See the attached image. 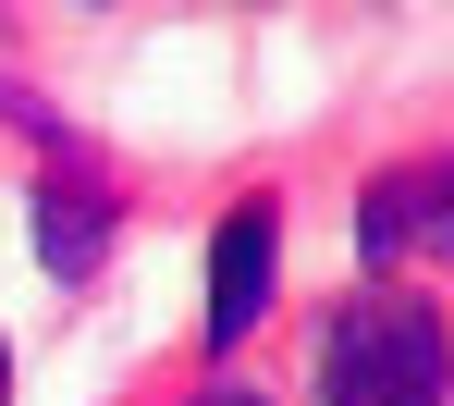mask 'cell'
I'll use <instances>...</instances> for the list:
<instances>
[{
	"label": "cell",
	"instance_id": "1",
	"mask_svg": "<svg viewBox=\"0 0 454 406\" xmlns=\"http://www.w3.org/2000/svg\"><path fill=\"white\" fill-rule=\"evenodd\" d=\"M454 394V332L418 296H369L319 345V406H442Z\"/></svg>",
	"mask_w": 454,
	"mask_h": 406
},
{
	"label": "cell",
	"instance_id": "2",
	"mask_svg": "<svg viewBox=\"0 0 454 406\" xmlns=\"http://www.w3.org/2000/svg\"><path fill=\"white\" fill-rule=\"evenodd\" d=\"M270 271H283V210H270V197H233L222 246H209V345H222V357L270 321Z\"/></svg>",
	"mask_w": 454,
	"mask_h": 406
},
{
	"label": "cell",
	"instance_id": "3",
	"mask_svg": "<svg viewBox=\"0 0 454 406\" xmlns=\"http://www.w3.org/2000/svg\"><path fill=\"white\" fill-rule=\"evenodd\" d=\"M356 246H369V259H442L454 246V161L380 172L369 197H356Z\"/></svg>",
	"mask_w": 454,
	"mask_h": 406
},
{
	"label": "cell",
	"instance_id": "4",
	"mask_svg": "<svg viewBox=\"0 0 454 406\" xmlns=\"http://www.w3.org/2000/svg\"><path fill=\"white\" fill-rule=\"evenodd\" d=\"M98 246H111V210L74 197V185H50V197H37V259L74 283V271H98Z\"/></svg>",
	"mask_w": 454,
	"mask_h": 406
},
{
	"label": "cell",
	"instance_id": "5",
	"mask_svg": "<svg viewBox=\"0 0 454 406\" xmlns=\"http://www.w3.org/2000/svg\"><path fill=\"white\" fill-rule=\"evenodd\" d=\"M209 406H270V394H233V382H222V394H209Z\"/></svg>",
	"mask_w": 454,
	"mask_h": 406
},
{
	"label": "cell",
	"instance_id": "6",
	"mask_svg": "<svg viewBox=\"0 0 454 406\" xmlns=\"http://www.w3.org/2000/svg\"><path fill=\"white\" fill-rule=\"evenodd\" d=\"M0 406H12V345H0Z\"/></svg>",
	"mask_w": 454,
	"mask_h": 406
}]
</instances>
